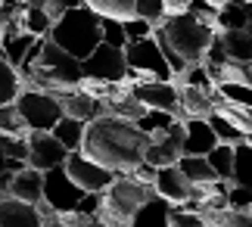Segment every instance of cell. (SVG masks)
<instances>
[{
  "mask_svg": "<svg viewBox=\"0 0 252 227\" xmlns=\"http://www.w3.org/2000/svg\"><path fill=\"white\" fill-rule=\"evenodd\" d=\"M147 146H150V134L140 131L137 122L103 112L100 118H94L87 125L81 153H87L91 159H96L115 174H131L143 162Z\"/></svg>",
  "mask_w": 252,
  "mask_h": 227,
  "instance_id": "cell-1",
  "label": "cell"
},
{
  "mask_svg": "<svg viewBox=\"0 0 252 227\" xmlns=\"http://www.w3.org/2000/svg\"><path fill=\"white\" fill-rule=\"evenodd\" d=\"M19 75H22V87H37V91H47V94L60 97V94L78 87V81L84 78V68H81L78 56H72L69 50H63L56 41L47 37L41 56L28 68H22Z\"/></svg>",
  "mask_w": 252,
  "mask_h": 227,
  "instance_id": "cell-2",
  "label": "cell"
},
{
  "mask_svg": "<svg viewBox=\"0 0 252 227\" xmlns=\"http://www.w3.org/2000/svg\"><path fill=\"white\" fill-rule=\"evenodd\" d=\"M153 34L162 37V41H168L187 63H202L209 44L215 41V34H218V28L206 25L202 19H196L193 13L184 9V13L165 16V22H159L153 28Z\"/></svg>",
  "mask_w": 252,
  "mask_h": 227,
  "instance_id": "cell-3",
  "label": "cell"
},
{
  "mask_svg": "<svg viewBox=\"0 0 252 227\" xmlns=\"http://www.w3.org/2000/svg\"><path fill=\"white\" fill-rule=\"evenodd\" d=\"M50 41H56L63 50H69L72 56H91L96 50V44L103 41V25L100 16L94 13L87 3L72 6L69 13H63L50 28Z\"/></svg>",
  "mask_w": 252,
  "mask_h": 227,
  "instance_id": "cell-4",
  "label": "cell"
},
{
  "mask_svg": "<svg viewBox=\"0 0 252 227\" xmlns=\"http://www.w3.org/2000/svg\"><path fill=\"white\" fill-rule=\"evenodd\" d=\"M153 193H156L153 184H143L134 174H115V181L103 190V202H100V212H96V221L100 224H131L134 212Z\"/></svg>",
  "mask_w": 252,
  "mask_h": 227,
  "instance_id": "cell-5",
  "label": "cell"
},
{
  "mask_svg": "<svg viewBox=\"0 0 252 227\" xmlns=\"http://www.w3.org/2000/svg\"><path fill=\"white\" fill-rule=\"evenodd\" d=\"M125 59H128V78L134 84L150 81V78H159V81H171L174 78L168 59H165V53H162V47L153 34L125 44Z\"/></svg>",
  "mask_w": 252,
  "mask_h": 227,
  "instance_id": "cell-6",
  "label": "cell"
},
{
  "mask_svg": "<svg viewBox=\"0 0 252 227\" xmlns=\"http://www.w3.org/2000/svg\"><path fill=\"white\" fill-rule=\"evenodd\" d=\"M16 109L28 125V131H53V125L63 118L60 97L37 91V87H22V94L16 97Z\"/></svg>",
  "mask_w": 252,
  "mask_h": 227,
  "instance_id": "cell-7",
  "label": "cell"
},
{
  "mask_svg": "<svg viewBox=\"0 0 252 227\" xmlns=\"http://www.w3.org/2000/svg\"><path fill=\"white\" fill-rule=\"evenodd\" d=\"M81 68H84L87 78L109 81V84H119V81L128 78V59H125V50H122V47L106 44V41H100L91 56L81 59Z\"/></svg>",
  "mask_w": 252,
  "mask_h": 227,
  "instance_id": "cell-8",
  "label": "cell"
},
{
  "mask_svg": "<svg viewBox=\"0 0 252 227\" xmlns=\"http://www.w3.org/2000/svg\"><path fill=\"white\" fill-rule=\"evenodd\" d=\"M84 187H78L69 177L65 165H56V168L44 171V202H50L56 212H72L78 209V202L84 199Z\"/></svg>",
  "mask_w": 252,
  "mask_h": 227,
  "instance_id": "cell-9",
  "label": "cell"
},
{
  "mask_svg": "<svg viewBox=\"0 0 252 227\" xmlns=\"http://www.w3.org/2000/svg\"><path fill=\"white\" fill-rule=\"evenodd\" d=\"M65 171L78 187H84L87 193H103L106 187L115 181V171H109L106 165H100L96 159H91L81 150H72L69 159H65Z\"/></svg>",
  "mask_w": 252,
  "mask_h": 227,
  "instance_id": "cell-10",
  "label": "cell"
},
{
  "mask_svg": "<svg viewBox=\"0 0 252 227\" xmlns=\"http://www.w3.org/2000/svg\"><path fill=\"white\" fill-rule=\"evenodd\" d=\"M69 150L53 131H28V165L41 171H50L56 165H65Z\"/></svg>",
  "mask_w": 252,
  "mask_h": 227,
  "instance_id": "cell-11",
  "label": "cell"
},
{
  "mask_svg": "<svg viewBox=\"0 0 252 227\" xmlns=\"http://www.w3.org/2000/svg\"><path fill=\"white\" fill-rule=\"evenodd\" d=\"M181 156H184V118H178L168 131L150 137V146H147L143 159L150 165H156V168H165V165H178Z\"/></svg>",
  "mask_w": 252,
  "mask_h": 227,
  "instance_id": "cell-12",
  "label": "cell"
},
{
  "mask_svg": "<svg viewBox=\"0 0 252 227\" xmlns=\"http://www.w3.org/2000/svg\"><path fill=\"white\" fill-rule=\"evenodd\" d=\"M134 94L140 97V103L153 106V109H168L174 112L178 118H184L181 112V97H178V84L174 81H159V78H150V81H140V84H134Z\"/></svg>",
  "mask_w": 252,
  "mask_h": 227,
  "instance_id": "cell-13",
  "label": "cell"
},
{
  "mask_svg": "<svg viewBox=\"0 0 252 227\" xmlns=\"http://www.w3.org/2000/svg\"><path fill=\"white\" fill-rule=\"evenodd\" d=\"M41 212L34 202H25L19 196H0V227H41Z\"/></svg>",
  "mask_w": 252,
  "mask_h": 227,
  "instance_id": "cell-14",
  "label": "cell"
},
{
  "mask_svg": "<svg viewBox=\"0 0 252 227\" xmlns=\"http://www.w3.org/2000/svg\"><path fill=\"white\" fill-rule=\"evenodd\" d=\"M218 137L209 118H184V156H209Z\"/></svg>",
  "mask_w": 252,
  "mask_h": 227,
  "instance_id": "cell-15",
  "label": "cell"
},
{
  "mask_svg": "<svg viewBox=\"0 0 252 227\" xmlns=\"http://www.w3.org/2000/svg\"><path fill=\"white\" fill-rule=\"evenodd\" d=\"M153 187H156V193H162L174 205L187 202L190 196H193V184L187 181V174L181 171V165H165V168H159L156 184H153Z\"/></svg>",
  "mask_w": 252,
  "mask_h": 227,
  "instance_id": "cell-16",
  "label": "cell"
},
{
  "mask_svg": "<svg viewBox=\"0 0 252 227\" xmlns=\"http://www.w3.org/2000/svg\"><path fill=\"white\" fill-rule=\"evenodd\" d=\"M60 103H63V115L81 118L84 125H91L94 118H100V115H103V100H96V97L84 94L81 87H75V91L60 94Z\"/></svg>",
  "mask_w": 252,
  "mask_h": 227,
  "instance_id": "cell-17",
  "label": "cell"
},
{
  "mask_svg": "<svg viewBox=\"0 0 252 227\" xmlns=\"http://www.w3.org/2000/svg\"><path fill=\"white\" fill-rule=\"evenodd\" d=\"M9 193L19 196L25 202H41L44 199V171L34 168V165H22L16 174H13V184H9Z\"/></svg>",
  "mask_w": 252,
  "mask_h": 227,
  "instance_id": "cell-18",
  "label": "cell"
},
{
  "mask_svg": "<svg viewBox=\"0 0 252 227\" xmlns=\"http://www.w3.org/2000/svg\"><path fill=\"white\" fill-rule=\"evenodd\" d=\"M181 171L187 174V181L193 184V193H199V190H209V187H215L221 177L218 171L212 168V162L206 159V156H181Z\"/></svg>",
  "mask_w": 252,
  "mask_h": 227,
  "instance_id": "cell-19",
  "label": "cell"
},
{
  "mask_svg": "<svg viewBox=\"0 0 252 227\" xmlns=\"http://www.w3.org/2000/svg\"><path fill=\"white\" fill-rule=\"evenodd\" d=\"M174 209V202L165 199L162 193H153L147 202L134 212V227H168V215Z\"/></svg>",
  "mask_w": 252,
  "mask_h": 227,
  "instance_id": "cell-20",
  "label": "cell"
},
{
  "mask_svg": "<svg viewBox=\"0 0 252 227\" xmlns=\"http://www.w3.org/2000/svg\"><path fill=\"white\" fill-rule=\"evenodd\" d=\"M178 97H181V112H184V118H209L212 112H215L212 94L202 91V87L178 84Z\"/></svg>",
  "mask_w": 252,
  "mask_h": 227,
  "instance_id": "cell-21",
  "label": "cell"
},
{
  "mask_svg": "<svg viewBox=\"0 0 252 227\" xmlns=\"http://www.w3.org/2000/svg\"><path fill=\"white\" fill-rule=\"evenodd\" d=\"M221 44H224L227 59L234 63H252V32L249 28H234V32H218Z\"/></svg>",
  "mask_w": 252,
  "mask_h": 227,
  "instance_id": "cell-22",
  "label": "cell"
},
{
  "mask_svg": "<svg viewBox=\"0 0 252 227\" xmlns=\"http://www.w3.org/2000/svg\"><path fill=\"white\" fill-rule=\"evenodd\" d=\"M37 41V34L32 32H19V34H0V44H3V56L13 63L16 68H22L28 50H32V44Z\"/></svg>",
  "mask_w": 252,
  "mask_h": 227,
  "instance_id": "cell-23",
  "label": "cell"
},
{
  "mask_svg": "<svg viewBox=\"0 0 252 227\" xmlns=\"http://www.w3.org/2000/svg\"><path fill=\"white\" fill-rule=\"evenodd\" d=\"M22 25H25V32H32V34H37V37H50L53 19H50V13L44 9L41 0H32V3L25 6V13H22Z\"/></svg>",
  "mask_w": 252,
  "mask_h": 227,
  "instance_id": "cell-24",
  "label": "cell"
},
{
  "mask_svg": "<svg viewBox=\"0 0 252 227\" xmlns=\"http://www.w3.org/2000/svg\"><path fill=\"white\" fill-rule=\"evenodd\" d=\"M84 131H87V125L81 122V118H72V115H63L60 122L53 125V134L65 143V150H69V153H72V150H81Z\"/></svg>",
  "mask_w": 252,
  "mask_h": 227,
  "instance_id": "cell-25",
  "label": "cell"
},
{
  "mask_svg": "<svg viewBox=\"0 0 252 227\" xmlns=\"http://www.w3.org/2000/svg\"><path fill=\"white\" fill-rule=\"evenodd\" d=\"M96 16H109V19H134L137 16V0H84Z\"/></svg>",
  "mask_w": 252,
  "mask_h": 227,
  "instance_id": "cell-26",
  "label": "cell"
},
{
  "mask_svg": "<svg viewBox=\"0 0 252 227\" xmlns=\"http://www.w3.org/2000/svg\"><path fill=\"white\" fill-rule=\"evenodd\" d=\"M19 94H22V75L6 56H0V103H13Z\"/></svg>",
  "mask_w": 252,
  "mask_h": 227,
  "instance_id": "cell-27",
  "label": "cell"
},
{
  "mask_svg": "<svg viewBox=\"0 0 252 227\" xmlns=\"http://www.w3.org/2000/svg\"><path fill=\"white\" fill-rule=\"evenodd\" d=\"M234 184H246L252 187V134L246 137L243 143H237V153H234Z\"/></svg>",
  "mask_w": 252,
  "mask_h": 227,
  "instance_id": "cell-28",
  "label": "cell"
},
{
  "mask_svg": "<svg viewBox=\"0 0 252 227\" xmlns=\"http://www.w3.org/2000/svg\"><path fill=\"white\" fill-rule=\"evenodd\" d=\"M174 122H178V115H174V112H168V109H153V106H150V109L137 118V128H140V131H147V134L153 137V134L168 131Z\"/></svg>",
  "mask_w": 252,
  "mask_h": 227,
  "instance_id": "cell-29",
  "label": "cell"
},
{
  "mask_svg": "<svg viewBox=\"0 0 252 227\" xmlns=\"http://www.w3.org/2000/svg\"><path fill=\"white\" fill-rule=\"evenodd\" d=\"M234 153H237L234 143H215V150L206 156L221 181H230V177H234Z\"/></svg>",
  "mask_w": 252,
  "mask_h": 227,
  "instance_id": "cell-30",
  "label": "cell"
},
{
  "mask_svg": "<svg viewBox=\"0 0 252 227\" xmlns=\"http://www.w3.org/2000/svg\"><path fill=\"white\" fill-rule=\"evenodd\" d=\"M209 125L215 128L218 143H234V146H237V143H243L246 137H249L246 131H240V128H237L234 122H227V118L221 115V112H212V115H209Z\"/></svg>",
  "mask_w": 252,
  "mask_h": 227,
  "instance_id": "cell-31",
  "label": "cell"
},
{
  "mask_svg": "<svg viewBox=\"0 0 252 227\" xmlns=\"http://www.w3.org/2000/svg\"><path fill=\"white\" fill-rule=\"evenodd\" d=\"M0 134H28V125L22 122V115L13 103H0Z\"/></svg>",
  "mask_w": 252,
  "mask_h": 227,
  "instance_id": "cell-32",
  "label": "cell"
},
{
  "mask_svg": "<svg viewBox=\"0 0 252 227\" xmlns=\"http://www.w3.org/2000/svg\"><path fill=\"white\" fill-rule=\"evenodd\" d=\"M100 25H103V41L112 44V47H122L128 44V34H125V22L122 19H109V16H100Z\"/></svg>",
  "mask_w": 252,
  "mask_h": 227,
  "instance_id": "cell-33",
  "label": "cell"
},
{
  "mask_svg": "<svg viewBox=\"0 0 252 227\" xmlns=\"http://www.w3.org/2000/svg\"><path fill=\"white\" fill-rule=\"evenodd\" d=\"M218 87H221V94H224L230 103L252 109V84H243V81H224V84H218Z\"/></svg>",
  "mask_w": 252,
  "mask_h": 227,
  "instance_id": "cell-34",
  "label": "cell"
},
{
  "mask_svg": "<svg viewBox=\"0 0 252 227\" xmlns=\"http://www.w3.org/2000/svg\"><path fill=\"white\" fill-rule=\"evenodd\" d=\"M218 3H212V0H190L187 3V13H193L196 19H202L206 25H212V28H218Z\"/></svg>",
  "mask_w": 252,
  "mask_h": 227,
  "instance_id": "cell-35",
  "label": "cell"
},
{
  "mask_svg": "<svg viewBox=\"0 0 252 227\" xmlns=\"http://www.w3.org/2000/svg\"><path fill=\"white\" fill-rule=\"evenodd\" d=\"M137 16H143L153 25H159V22H165V3L162 0H137Z\"/></svg>",
  "mask_w": 252,
  "mask_h": 227,
  "instance_id": "cell-36",
  "label": "cell"
},
{
  "mask_svg": "<svg viewBox=\"0 0 252 227\" xmlns=\"http://www.w3.org/2000/svg\"><path fill=\"white\" fill-rule=\"evenodd\" d=\"M227 202L234 205V209H243V212H249V209H252V187H246V184H234V181H230Z\"/></svg>",
  "mask_w": 252,
  "mask_h": 227,
  "instance_id": "cell-37",
  "label": "cell"
},
{
  "mask_svg": "<svg viewBox=\"0 0 252 227\" xmlns=\"http://www.w3.org/2000/svg\"><path fill=\"white\" fill-rule=\"evenodd\" d=\"M153 22H147L143 16H134V19H125V34H128V41H140V37H150L153 34Z\"/></svg>",
  "mask_w": 252,
  "mask_h": 227,
  "instance_id": "cell-38",
  "label": "cell"
},
{
  "mask_svg": "<svg viewBox=\"0 0 252 227\" xmlns=\"http://www.w3.org/2000/svg\"><path fill=\"white\" fill-rule=\"evenodd\" d=\"M25 0H0V25H6V22H19L25 13Z\"/></svg>",
  "mask_w": 252,
  "mask_h": 227,
  "instance_id": "cell-39",
  "label": "cell"
},
{
  "mask_svg": "<svg viewBox=\"0 0 252 227\" xmlns=\"http://www.w3.org/2000/svg\"><path fill=\"white\" fill-rule=\"evenodd\" d=\"M41 3H44V9H47V13H50V19L56 22V19H60L63 13H69L72 6H81L84 0H41Z\"/></svg>",
  "mask_w": 252,
  "mask_h": 227,
  "instance_id": "cell-40",
  "label": "cell"
},
{
  "mask_svg": "<svg viewBox=\"0 0 252 227\" xmlns=\"http://www.w3.org/2000/svg\"><path fill=\"white\" fill-rule=\"evenodd\" d=\"M131 174L137 177V181H143V184H156V174H159V168H156V165H150L147 159H143V162H140V165H137V168H134Z\"/></svg>",
  "mask_w": 252,
  "mask_h": 227,
  "instance_id": "cell-41",
  "label": "cell"
},
{
  "mask_svg": "<svg viewBox=\"0 0 252 227\" xmlns=\"http://www.w3.org/2000/svg\"><path fill=\"white\" fill-rule=\"evenodd\" d=\"M22 165H28V162H16V159H9V156H6V150H3V143H0V171H3V168H13V171H19Z\"/></svg>",
  "mask_w": 252,
  "mask_h": 227,
  "instance_id": "cell-42",
  "label": "cell"
},
{
  "mask_svg": "<svg viewBox=\"0 0 252 227\" xmlns=\"http://www.w3.org/2000/svg\"><path fill=\"white\" fill-rule=\"evenodd\" d=\"M162 3H165V16H174V13L187 9V0H162Z\"/></svg>",
  "mask_w": 252,
  "mask_h": 227,
  "instance_id": "cell-43",
  "label": "cell"
},
{
  "mask_svg": "<svg viewBox=\"0 0 252 227\" xmlns=\"http://www.w3.org/2000/svg\"><path fill=\"white\" fill-rule=\"evenodd\" d=\"M212 3H218V6H224V3H230V0H212Z\"/></svg>",
  "mask_w": 252,
  "mask_h": 227,
  "instance_id": "cell-44",
  "label": "cell"
},
{
  "mask_svg": "<svg viewBox=\"0 0 252 227\" xmlns=\"http://www.w3.org/2000/svg\"><path fill=\"white\" fill-rule=\"evenodd\" d=\"M187 3H190V0H187Z\"/></svg>",
  "mask_w": 252,
  "mask_h": 227,
  "instance_id": "cell-45",
  "label": "cell"
},
{
  "mask_svg": "<svg viewBox=\"0 0 252 227\" xmlns=\"http://www.w3.org/2000/svg\"><path fill=\"white\" fill-rule=\"evenodd\" d=\"M249 212H252V209H249Z\"/></svg>",
  "mask_w": 252,
  "mask_h": 227,
  "instance_id": "cell-46",
  "label": "cell"
}]
</instances>
